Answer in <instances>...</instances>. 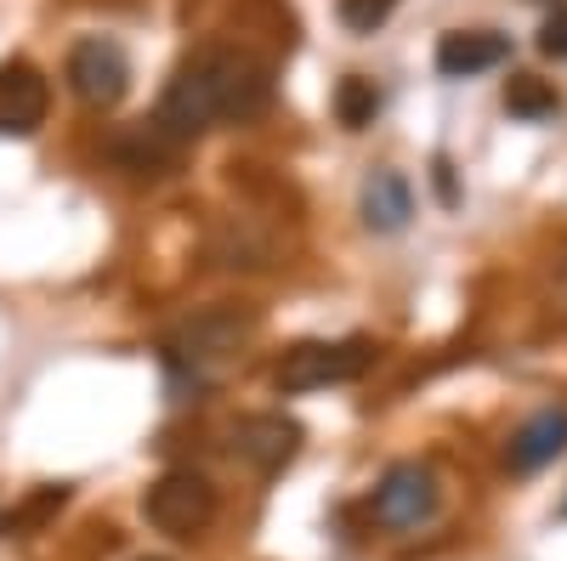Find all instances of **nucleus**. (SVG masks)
Returning a JSON list of instances; mask_svg holds the SVG:
<instances>
[{"label":"nucleus","instance_id":"nucleus-1","mask_svg":"<svg viewBox=\"0 0 567 561\" xmlns=\"http://www.w3.org/2000/svg\"><path fill=\"white\" fill-rule=\"evenodd\" d=\"M267 103H272V69L256 52H245V45H199L171 74L154 125L182 148L187 136H205L210 125L256 120Z\"/></svg>","mask_w":567,"mask_h":561},{"label":"nucleus","instance_id":"nucleus-2","mask_svg":"<svg viewBox=\"0 0 567 561\" xmlns=\"http://www.w3.org/2000/svg\"><path fill=\"white\" fill-rule=\"evenodd\" d=\"M256 335V312L245 301H216L205 312H194L187 323L165 335V368L171 374H194V381H210V374L239 352Z\"/></svg>","mask_w":567,"mask_h":561},{"label":"nucleus","instance_id":"nucleus-3","mask_svg":"<svg viewBox=\"0 0 567 561\" xmlns=\"http://www.w3.org/2000/svg\"><path fill=\"white\" fill-rule=\"evenodd\" d=\"M374 346L369 335H352V341H301V346H290L284 352V363H278V392H323V386H347V381H358V374H369V363H374Z\"/></svg>","mask_w":567,"mask_h":561},{"label":"nucleus","instance_id":"nucleus-4","mask_svg":"<svg viewBox=\"0 0 567 561\" xmlns=\"http://www.w3.org/2000/svg\"><path fill=\"white\" fill-rule=\"evenodd\" d=\"M142 517H148V528H159L171 539H194L216 522V488L199 471H165L142 494Z\"/></svg>","mask_w":567,"mask_h":561},{"label":"nucleus","instance_id":"nucleus-5","mask_svg":"<svg viewBox=\"0 0 567 561\" xmlns=\"http://www.w3.org/2000/svg\"><path fill=\"white\" fill-rule=\"evenodd\" d=\"M374 522L392 528V533H409V528H425L437 517V505H443V488H437V471L432 465H420V459H403L392 465V471L374 482Z\"/></svg>","mask_w":567,"mask_h":561},{"label":"nucleus","instance_id":"nucleus-6","mask_svg":"<svg viewBox=\"0 0 567 561\" xmlns=\"http://www.w3.org/2000/svg\"><path fill=\"white\" fill-rule=\"evenodd\" d=\"M69 91L85 108H120L131 91V63L114 40H80L69 52Z\"/></svg>","mask_w":567,"mask_h":561},{"label":"nucleus","instance_id":"nucleus-7","mask_svg":"<svg viewBox=\"0 0 567 561\" xmlns=\"http://www.w3.org/2000/svg\"><path fill=\"white\" fill-rule=\"evenodd\" d=\"M301 437H307L301 419H290V414H245V419H233V432H227L233 459H245L261 477L284 471V465L301 454Z\"/></svg>","mask_w":567,"mask_h":561},{"label":"nucleus","instance_id":"nucleus-8","mask_svg":"<svg viewBox=\"0 0 567 561\" xmlns=\"http://www.w3.org/2000/svg\"><path fill=\"white\" fill-rule=\"evenodd\" d=\"M45 108H52V91H45V74L34 63H0V131L7 136H29L40 131Z\"/></svg>","mask_w":567,"mask_h":561},{"label":"nucleus","instance_id":"nucleus-9","mask_svg":"<svg viewBox=\"0 0 567 561\" xmlns=\"http://www.w3.org/2000/svg\"><path fill=\"white\" fill-rule=\"evenodd\" d=\"M511 58V40L494 34V29H460V34H443L437 40V74L449 80H471V74H488Z\"/></svg>","mask_w":567,"mask_h":561},{"label":"nucleus","instance_id":"nucleus-10","mask_svg":"<svg viewBox=\"0 0 567 561\" xmlns=\"http://www.w3.org/2000/svg\"><path fill=\"white\" fill-rule=\"evenodd\" d=\"M561 448H567V408H539L528 426L511 437L505 459H511V471H539V465H550Z\"/></svg>","mask_w":567,"mask_h":561},{"label":"nucleus","instance_id":"nucleus-11","mask_svg":"<svg viewBox=\"0 0 567 561\" xmlns=\"http://www.w3.org/2000/svg\"><path fill=\"white\" fill-rule=\"evenodd\" d=\"M414 216V194H409V181L398 170H374L363 181V221L374 232H403Z\"/></svg>","mask_w":567,"mask_h":561},{"label":"nucleus","instance_id":"nucleus-12","mask_svg":"<svg viewBox=\"0 0 567 561\" xmlns=\"http://www.w3.org/2000/svg\"><path fill=\"white\" fill-rule=\"evenodd\" d=\"M374 114H381V91H374V80L347 74V80L336 85V120H341L347 131H363V125H374Z\"/></svg>","mask_w":567,"mask_h":561},{"label":"nucleus","instance_id":"nucleus-13","mask_svg":"<svg viewBox=\"0 0 567 561\" xmlns=\"http://www.w3.org/2000/svg\"><path fill=\"white\" fill-rule=\"evenodd\" d=\"M505 108H511V114H523V120L556 114V91H550V85H539L534 74H516V80L505 85Z\"/></svg>","mask_w":567,"mask_h":561},{"label":"nucleus","instance_id":"nucleus-14","mask_svg":"<svg viewBox=\"0 0 567 561\" xmlns=\"http://www.w3.org/2000/svg\"><path fill=\"white\" fill-rule=\"evenodd\" d=\"M392 12H398V0H336V18H341V29H352V34H374Z\"/></svg>","mask_w":567,"mask_h":561},{"label":"nucleus","instance_id":"nucleus-15","mask_svg":"<svg viewBox=\"0 0 567 561\" xmlns=\"http://www.w3.org/2000/svg\"><path fill=\"white\" fill-rule=\"evenodd\" d=\"M63 499H69V488H40V494L18 510V517H12V528H34V522H45L52 510H63Z\"/></svg>","mask_w":567,"mask_h":561},{"label":"nucleus","instance_id":"nucleus-16","mask_svg":"<svg viewBox=\"0 0 567 561\" xmlns=\"http://www.w3.org/2000/svg\"><path fill=\"white\" fill-rule=\"evenodd\" d=\"M539 52H545V58H567V12H550V18H545Z\"/></svg>","mask_w":567,"mask_h":561},{"label":"nucleus","instance_id":"nucleus-17","mask_svg":"<svg viewBox=\"0 0 567 561\" xmlns=\"http://www.w3.org/2000/svg\"><path fill=\"white\" fill-rule=\"evenodd\" d=\"M142 561H165V555H142Z\"/></svg>","mask_w":567,"mask_h":561}]
</instances>
